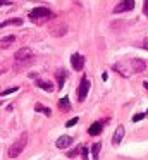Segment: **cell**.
Instances as JSON below:
<instances>
[{
	"label": "cell",
	"mask_w": 148,
	"mask_h": 160,
	"mask_svg": "<svg viewBox=\"0 0 148 160\" xmlns=\"http://www.w3.org/2000/svg\"><path fill=\"white\" fill-rule=\"evenodd\" d=\"M81 157H83V160H89V157H88V148H84V146H83V150H81Z\"/></svg>",
	"instance_id": "cell-20"
},
{
	"label": "cell",
	"mask_w": 148,
	"mask_h": 160,
	"mask_svg": "<svg viewBox=\"0 0 148 160\" xmlns=\"http://www.w3.org/2000/svg\"><path fill=\"white\" fill-rule=\"evenodd\" d=\"M146 115H148V112H146Z\"/></svg>",
	"instance_id": "cell-31"
},
{
	"label": "cell",
	"mask_w": 148,
	"mask_h": 160,
	"mask_svg": "<svg viewBox=\"0 0 148 160\" xmlns=\"http://www.w3.org/2000/svg\"><path fill=\"white\" fill-rule=\"evenodd\" d=\"M17 90H19V86H12V88H9V90H3L2 95L5 97V95H10V93H14V91H17Z\"/></svg>",
	"instance_id": "cell-19"
},
{
	"label": "cell",
	"mask_w": 148,
	"mask_h": 160,
	"mask_svg": "<svg viewBox=\"0 0 148 160\" xmlns=\"http://www.w3.org/2000/svg\"><path fill=\"white\" fill-rule=\"evenodd\" d=\"M129 66H131L133 74L143 72V71L146 69V64H145V60H141V59H131V60H129Z\"/></svg>",
	"instance_id": "cell-7"
},
{
	"label": "cell",
	"mask_w": 148,
	"mask_h": 160,
	"mask_svg": "<svg viewBox=\"0 0 148 160\" xmlns=\"http://www.w3.org/2000/svg\"><path fill=\"white\" fill-rule=\"evenodd\" d=\"M100 148H102V145L100 143H95V145L91 146V153H93V160H98V153H100Z\"/></svg>",
	"instance_id": "cell-17"
},
{
	"label": "cell",
	"mask_w": 148,
	"mask_h": 160,
	"mask_svg": "<svg viewBox=\"0 0 148 160\" xmlns=\"http://www.w3.org/2000/svg\"><path fill=\"white\" fill-rule=\"evenodd\" d=\"M3 5H10L9 0H0V7H3Z\"/></svg>",
	"instance_id": "cell-25"
},
{
	"label": "cell",
	"mask_w": 148,
	"mask_h": 160,
	"mask_svg": "<svg viewBox=\"0 0 148 160\" xmlns=\"http://www.w3.org/2000/svg\"><path fill=\"white\" fill-rule=\"evenodd\" d=\"M59 108H60V110H71V100H69L67 97L60 98V100H59Z\"/></svg>",
	"instance_id": "cell-15"
},
{
	"label": "cell",
	"mask_w": 148,
	"mask_h": 160,
	"mask_svg": "<svg viewBox=\"0 0 148 160\" xmlns=\"http://www.w3.org/2000/svg\"><path fill=\"white\" fill-rule=\"evenodd\" d=\"M14 42H16V36H14V35H9V36H5V38L0 40V47H2V48H7V47H10Z\"/></svg>",
	"instance_id": "cell-13"
},
{
	"label": "cell",
	"mask_w": 148,
	"mask_h": 160,
	"mask_svg": "<svg viewBox=\"0 0 148 160\" xmlns=\"http://www.w3.org/2000/svg\"><path fill=\"white\" fill-rule=\"evenodd\" d=\"M124 132H126V129H124V126H117L115 132H114V136H112V143H114V145H119V143L122 141V138H124Z\"/></svg>",
	"instance_id": "cell-8"
},
{
	"label": "cell",
	"mask_w": 148,
	"mask_h": 160,
	"mask_svg": "<svg viewBox=\"0 0 148 160\" xmlns=\"http://www.w3.org/2000/svg\"><path fill=\"white\" fill-rule=\"evenodd\" d=\"M26 143H28V132H23V134L19 136V139H17L16 143H12V145H10L7 155H9L10 158H16V157H19L21 152L26 148Z\"/></svg>",
	"instance_id": "cell-1"
},
{
	"label": "cell",
	"mask_w": 148,
	"mask_h": 160,
	"mask_svg": "<svg viewBox=\"0 0 148 160\" xmlns=\"http://www.w3.org/2000/svg\"><path fill=\"white\" fill-rule=\"evenodd\" d=\"M107 78H109V74H107V72H103V74H102V79H103V81H107Z\"/></svg>",
	"instance_id": "cell-28"
},
{
	"label": "cell",
	"mask_w": 148,
	"mask_h": 160,
	"mask_svg": "<svg viewBox=\"0 0 148 160\" xmlns=\"http://www.w3.org/2000/svg\"><path fill=\"white\" fill-rule=\"evenodd\" d=\"M102 126H103V122H93V124L89 126V129H88V134L89 136L100 134V132H102Z\"/></svg>",
	"instance_id": "cell-10"
},
{
	"label": "cell",
	"mask_w": 148,
	"mask_h": 160,
	"mask_svg": "<svg viewBox=\"0 0 148 160\" xmlns=\"http://www.w3.org/2000/svg\"><path fill=\"white\" fill-rule=\"evenodd\" d=\"M81 150H83V146H78V148H74V150H71V152H69V153H67V157H71V158H72V157H76V155H78V153H79V152H81Z\"/></svg>",
	"instance_id": "cell-18"
},
{
	"label": "cell",
	"mask_w": 148,
	"mask_h": 160,
	"mask_svg": "<svg viewBox=\"0 0 148 160\" xmlns=\"http://www.w3.org/2000/svg\"><path fill=\"white\" fill-rule=\"evenodd\" d=\"M23 24V19H9V21H3V22H0V29L2 28H5V26H21Z\"/></svg>",
	"instance_id": "cell-14"
},
{
	"label": "cell",
	"mask_w": 148,
	"mask_h": 160,
	"mask_svg": "<svg viewBox=\"0 0 148 160\" xmlns=\"http://www.w3.org/2000/svg\"><path fill=\"white\" fill-rule=\"evenodd\" d=\"M65 71H59L57 72V90H60L62 86H64V81H65Z\"/></svg>",
	"instance_id": "cell-16"
},
{
	"label": "cell",
	"mask_w": 148,
	"mask_h": 160,
	"mask_svg": "<svg viewBox=\"0 0 148 160\" xmlns=\"http://www.w3.org/2000/svg\"><path fill=\"white\" fill-rule=\"evenodd\" d=\"M43 105H41V103H36V105H34V110H38V112H41V110H43Z\"/></svg>",
	"instance_id": "cell-24"
},
{
	"label": "cell",
	"mask_w": 148,
	"mask_h": 160,
	"mask_svg": "<svg viewBox=\"0 0 148 160\" xmlns=\"http://www.w3.org/2000/svg\"><path fill=\"white\" fill-rule=\"evenodd\" d=\"M146 114H136V115H133V122H138V121H141V119L145 117Z\"/></svg>",
	"instance_id": "cell-22"
},
{
	"label": "cell",
	"mask_w": 148,
	"mask_h": 160,
	"mask_svg": "<svg viewBox=\"0 0 148 160\" xmlns=\"http://www.w3.org/2000/svg\"><path fill=\"white\" fill-rule=\"evenodd\" d=\"M89 79L88 78H84L83 76V79H81V84H79V88H78V100L79 102H84V98L88 97V91H89Z\"/></svg>",
	"instance_id": "cell-4"
},
{
	"label": "cell",
	"mask_w": 148,
	"mask_h": 160,
	"mask_svg": "<svg viewBox=\"0 0 148 160\" xmlns=\"http://www.w3.org/2000/svg\"><path fill=\"white\" fill-rule=\"evenodd\" d=\"M143 86H145V90L148 91V81H145V83H143Z\"/></svg>",
	"instance_id": "cell-29"
},
{
	"label": "cell",
	"mask_w": 148,
	"mask_h": 160,
	"mask_svg": "<svg viewBox=\"0 0 148 160\" xmlns=\"http://www.w3.org/2000/svg\"><path fill=\"white\" fill-rule=\"evenodd\" d=\"M133 9H134V0H120L114 7V12L120 14V12H127V11H133Z\"/></svg>",
	"instance_id": "cell-5"
},
{
	"label": "cell",
	"mask_w": 148,
	"mask_h": 160,
	"mask_svg": "<svg viewBox=\"0 0 148 160\" xmlns=\"http://www.w3.org/2000/svg\"><path fill=\"white\" fill-rule=\"evenodd\" d=\"M0 74H3V71H0Z\"/></svg>",
	"instance_id": "cell-30"
},
{
	"label": "cell",
	"mask_w": 148,
	"mask_h": 160,
	"mask_svg": "<svg viewBox=\"0 0 148 160\" xmlns=\"http://www.w3.org/2000/svg\"><path fill=\"white\" fill-rule=\"evenodd\" d=\"M43 112H45V115H50V112H52V110H50V108L45 107V108H43Z\"/></svg>",
	"instance_id": "cell-27"
},
{
	"label": "cell",
	"mask_w": 148,
	"mask_h": 160,
	"mask_svg": "<svg viewBox=\"0 0 148 160\" xmlns=\"http://www.w3.org/2000/svg\"><path fill=\"white\" fill-rule=\"evenodd\" d=\"M52 11H48L47 7H36L29 12V21L33 22H43V21H48L52 18Z\"/></svg>",
	"instance_id": "cell-3"
},
{
	"label": "cell",
	"mask_w": 148,
	"mask_h": 160,
	"mask_svg": "<svg viewBox=\"0 0 148 160\" xmlns=\"http://www.w3.org/2000/svg\"><path fill=\"white\" fill-rule=\"evenodd\" d=\"M14 59H16V66L14 67H23V66H26V64H31L33 62V50L31 48L17 50L16 55H14Z\"/></svg>",
	"instance_id": "cell-2"
},
{
	"label": "cell",
	"mask_w": 148,
	"mask_h": 160,
	"mask_svg": "<svg viewBox=\"0 0 148 160\" xmlns=\"http://www.w3.org/2000/svg\"><path fill=\"white\" fill-rule=\"evenodd\" d=\"M71 66L74 71H81L84 67V57L81 53H72L71 55Z\"/></svg>",
	"instance_id": "cell-6"
},
{
	"label": "cell",
	"mask_w": 148,
	"mask_h": 160,
	"mask_svg": "<svg viewBox=\"0 0 148 160\" xmlns=\"http://www.w3.org/2000/svg\"><path fill=\"white\" fill-rule=\"evenodd\" d=\"M71 143H72V138L67 134H64L55 141V146H57V148H67V146H71Z\"/></svg>",
	"instance_id": "cell-9"
},
{
	"label": "cell",
	"mask_w": 148,
	"mask_h": 160,
	"mask_svg": "<svg viewBox=\"0 0 148 160\" xmlns=\"http://www.w3.org/2000/svg\"><path fill=\"white\" fill-rule=\"evenodd\" d=\"M50 33H52L54 36H57V38H59V36H64L65 33H67V26H65V24H60L59 28H52Z\"/></svg>",
	"instance_id": "cell-11"
},
{
	"label": "cell",
	"mask_w": 148,
	"mask_h": 160,
	"mask_svg": "<svg viewBox=\"0 0 148 160\" xmlns=\"http://www.w3.org/2000/svg\"><path fill=\"white\" fill-rule=\"evenodd\" d=\"M143 12H145V16H148V0H145V4H143Z\"/></svg>",
	"instance_id": "cell-23"
},
{
	"label": "cell",
	"mask_w": 148,
	"mask_h": 160,
	"mask_svg": "<svg viewBox=\"0 0 148 160\" xmlns=\"http://www.w3.org/2000/svg\"><path fill=\"white\" fill-rule=\"evenodd\" d=\"M36 86L45 91H54V84L48 83V81H43V79H36Z\"/></svg>",
	"instance_id": "cell-12"
},
{
	"label": "cell",
	"mask_w": 148,
	"mask_h": 160,
	"mask_svg": "<svg viewBox=\"0 0 148 160\" xmlns=\"http://www.w3.org/2000/svg\"><path fill=\"white\" fill-rule=\"evenodd\" d=\"M143 48H145V50H148V36L145 38V42H143Z\"/></svg>",
	"instance_id": "cell-26"
},
{
	"label": "cell",
	"mask_w": 148,
	"mask_h": 160,
	"mask_svg": "<svg viewBox=\"0 0 148 160\" xmlns=\"http://www.w3.org/2000/svg\"><path fill=\"white\" fill-rule=\"evenodd\" d=\"M76 124H78V117H72L71 121H67V124H65V126H67V128H71V126H76Z\"/></svg>",
	"instance_id": "cell-21"
}]
</instances>
